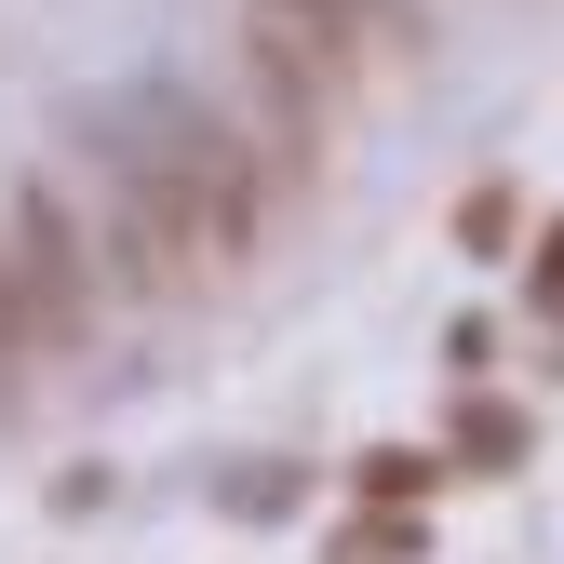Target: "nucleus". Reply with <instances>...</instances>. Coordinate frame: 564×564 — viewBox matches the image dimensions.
Listing matches in <instances>:
<instances>
[{"label":"nucleus","mask_w":564,"mask_h":564,"mask_svg":"<svg viewBox=\"0 0 564 564\" xmlns=\"http://www.w3.org/2000/svg\"><path fill=\"white\" fill-rule=\"evenodd\" d=\"M0 269H14V296H28V336H41V349H67V336L95 323V242L67 229V188H54V175L14 188V242H0Z\"/></svg>","instance_id":"nucleus-1"},{"label":"nucleus","mask_w":564,"mask_h":564,"mask_svg":"<svg viewBox=\"0 0 564 564\" xmlns=\"http://www.w3.org/2000/svg\"><path fill=\"white\" fill-rule=\"evenodd\" d=\"M242 28H269V41H296L310 67H336V82H349V54H364V28H377V0H242Z\"/></svg>","instance_id":"nucleus-2"},{"label":"nucleus","mask_w":564,"mask_h":564,"mask_svg":"<svg viewBox=\"0 0 564 564\" xmlns=\"http://www.w3.org/2000/svg\"><path fill=\"white\" fill-rule=\"evenodd\" d=\"M431 484H444L431 457H364V498H377V511H416V498H431Z\"/></svg>","instance_id":"nucleus-3"},{"label":"nucleus","mask_w":564,"mask_h":564,"mask_svg":"<svg viewBox=\"0 0 564 564\" xmlns=\"http://www.w3.org/2000/svg\"><path fill=\"white\" fill-rule=\"evenodd\" d=\"M457 444H470L484 470H498V457H524V431H511V416H498V403H470V416H457Z\"/></svg>","instance_id":"nucleus-4"},{"label":"nucleus","mask_w":564,"mask_h":564,"mask_svg":"<svg viewBox=\"0 0 564 564\" xmlns=\"http://www.w3.org/2000/svg\"><path fill=\"white\" fill-rule=\"evenodd\" d=\"M524 296H538V310H564V216H551V229H538V256H524Z\"/></svg>","instance_id":"nucleus-5"},{"label":"nucleus","mask_w":564,"mask_h":564,"mask_svg":"<svg viewBox=\"0 0 564 564\" xmlns=\"http://www.w3.org/2000/svg\"><path fill=\"white\" fill-rule=\"evenodd\" d=\"M28 349H41L28 336V296H14V269H0V377H28Z\"/></svg>","instance_id":"nucleus-6"}]
</instances>
